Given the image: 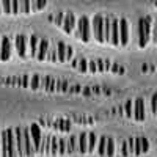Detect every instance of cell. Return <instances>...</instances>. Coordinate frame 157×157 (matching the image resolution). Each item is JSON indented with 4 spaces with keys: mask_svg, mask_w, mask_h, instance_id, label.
Instances as JSON below:
<instances>
[{
    "mask_svg": "<svg viewBox=\"0 0 157 157\" xmlns=\"http://www.w3.org/2000/svg\"><path fill=\"white\" fill-rule=\"evenodd\" d=\"M75 32V38L80 39L83 43H88L91 39V35H93V30H91V21L86 16H82L77 21V30Z\"/></svg>",
    "mask_w": 157,
    "mask_h": 157,
    "instance_id": "1",
    "label": "cell"
},
{
    "mask_svg": "<svg viewBox=\"0 0 157 157\" xmlns=\"http://www.w3.org/2000/svg\"><path fill=\"white\" fill-rule=\"evenodd\" d=\"M91 30H93V35L98 43H105V39H104V16L96 14L91 19Z\"/></svg>",
    "mask_w": 157,
    "mask_h": 157,
    "instance_id": "2",
    "label": "cell"
},
{
    "mask_svg": "<svg viewBox=\"0 0 157 157\" xmlns=\"http://www.w3.org/2000/svg\"><path fill=\"white\" fill-rule=\"evenodd\" d=\"M22 138H24V155H33L36 151L33 146V140L29 127H22Z\"/></svg>",
    "mask_w": 157,
    "mask_h": 157,
    "instance_id": "3",
    "label": "cell"
},
{
    "mask_svg": "<svg viewBox=\"0 0 157 157\" xmlns=\"http://www.w3.org/2000/svg\"><path fill=\"white\" fill-rule=\"evenodd\" d=\"M16 52L21 58H27L29 57V44H27V38L24 35H17L16 36Z\"/></svg>",
    "mask_w": 157,
    "mask_h": 157,
    "instance_id": "4",
    "label": "cell"
},
{
    "mask_svg": "<svg viewBox=\"0 0 157 157\" xmlns=\"http://www.w3.org/2000/svg\"><path fill=\"white\" fill-rule=\"evenodd\" d=\"M30 135H32V140H33V146H35V151L39 152V148H41V141H43V134H41V129L36 123H33L30 127Z\"/></svg>",
    "mask_w": 157,
    "mask_h": 157,
    "instance_id": "5",
    "label": "cell"
},
{
    "mask_svg": "<svg viewBox=\"0 0 157 157\" xmlns=\"http://www.w3.org/2000/svg\"><path fill=\"white\" fill-rule=\"evenodd\" d=\"M134 120L135 121H145L146 120V112H145V101L138 98L134 102Z\"/></svg>",
    "mask_w": 157,
    "mask_h": 157,
    "instance_id": "6",
    "label": "cell"
},
{
    "mask_svg": "<svg viewBox=\"0 0 157 157\" xmlns=\"http://www.w3.org/2000/svg\"><path fill=\"white\" fill-rule=\"evenodd\" d=\"M129 44V22L127 19H120V46Z\"/></svg>",
    "mask_w": 157,
    "mask_h": 157,
    "instance_id": "7",
    "label": "cell"
},
{
    "mask_svg": "<svg viewBox=\"0 0 157 157\" xmlns=\"http://www.w3.org/2000/svg\"><path fill=\"white\" fill-rule=\"evenodd\" d=\"M75 25H77V21H75V16L72 13H66L64 14V21H63V30L66 33H72L75 30Z\"/></svg>",
    "mask_w": 157,
    "mask_h": 157,
    "instance_id": "8",
    "label": "cell"
},
{
    "mask_svg": "<svg viewBox=\"0 0 157 157\" xmlns=\"http://www.w3.org/2000/svg\"><path fill=\"white\" fill-rule=\"evenodd\" d=\"M110 44H113V46H120V21H118V19H112Z\"/></svg>",
    "mask_w": 157,
    "mask_h": 157,
    "instance_id": "9",
    "label": "cell"
},
{
    "mask_svg": "<svg viewBox=\"0 0 157 157\" xmlns=\"http://www.w3.org/2000/svg\"><path fill=\"white\" fill-rule=\"evenodd\" d=\"M11 57V43L8 38H2V44H0V60L8 61Z\"/></svg>",
    "mask_w": 157,
    "mask_h": 157,
    "instance_id": "10",
    "label": "cell"
},
{
    "mask_svg": "<svg viewBox=\"0 0 157 157\" xmlns=\"http://www.w3.org/2000/svg\"><path fill=\"white\" fill-rule=\"evenodd\" d=\"M50 43L47 39H39V46H38V54H36V60L38 61H44L47 58V52H49Z\"/></svg>",
    "mask_w": 157,
    "mask_h": 157,
    "instance_id": "11",
    "label": "cell"
},
{
    "mask_svg": "<svg viewBox=\"0 0 157 157\" xmlns=\"http://www.w3.org/2000/svg\"><path fill=\"white\" fill-rule=\"evenodd\" d=\"M149 39L145 35V17H141L138 21V46L140 47H146Z\"/></svg>",
    "mask_w": 157,
    "mask_h": 157,
    "instance_id": "12",
    "label": "cell"
},
{
    "mask_svg": "<svg viewBox=\"0 0 157 157\" xmlns=\"http://www.w3.org/2000/svg\"><path fill=\"white\" fill-rule=\"evenodd\" d=\"M38 46H39V38L36 35H32L30 39H29V57L30 58H36Z\"/></svg>",
    "mask_w": 157,
    "mask_h": 157,
    "instance_id": "13",
    "label": "cell"
},
{
    "mask_svg": "<svg viewBox=\"0 0 157 157\" xmlns=\"http://www.w3.org/2000/svg\"><path fill=\"white\" fill-rule=\"evenodd\" d=\"M6 135H8V143H10V157H14V155H17L14 129H6Z\"/></svg>",
    "mask_w": 157,
    "mask_h": 157,
    "instance_id": "14",
    "label": "cell"
},
{
    "mask_svg": "<svg viewBox=\"0 0 157 157\" xmlns=\"http://www.w3.org/2000/svg\"><path fill=\"white\" fill-rule=\"evenodd\" d=\"M14 137H16V149H17V155H24V138H22V127H14Z\"/></svg>",
    "mask_w": 157,
    "mask_h": 157,
    "instance_id": "15",
    "label": "cell"
},
{
    "mask_svg": "<svg viewBox=\"0 0 157 157\" xmlns=\"http://www.w3.org/2000/svg\"><path fill=\"white\" fill-rule=\"evenodd\" d=\"M68 154L69 155L80 154L78 152V137H75V135L69 137V140H68Z\"/></svg>",
    "mask_w": 157,
    "mask_h": 157,
    "instance_id": "16",
    "label": "cell"
},
{
    "mask_svg": "<svg viewBox=\"0 0 157 157\" xmlns=\"http://www.w3.org/2000/svg\"><path fill=\"white\" fill-rule=\"evenodd\" d=\"M0 143H2V155L10 157V143H8V135H6V130H3L0 134Z\"/></svg>",
    "mask_w": 157,
    "mask_h": 157,
    "instance_id": "17",
    "label": "cell"
},
{
    "mask_svg": "<svg viewBox=\"0 0 157 157\" xmlns=\"http://www.w3.org/2000/svg\"><path fill=\"white\" fill-rule=\"evenodd\" d=\"M78 152L86 154L88 152V134H80L78 135Z\"/></svg>",
    "mask_w": 157,
    "mask_h": 157,
    "instance_id": "18",
    "label": "cell"
},
{
    "mask_svg": "<svg viewBox=\"0 0 157 157\" xmlns=\"http://www.w3.org/2000/svg\"><path fill=\"white\" fill-rule=\"evenodd\" d=\"M57 55H58V61L60 63L66 61V44L61 43V41L57 43Z\"/></svg>",
    "mask_w": 157,
    "mask_h": 157,
    "instance_id": "19",
    "label": "cell"
},
{
    "mask_svg": "<svg viewBox=\"0 0 157 157\" xmlns=\"http://www.w3.org/2000/svg\"><path fill=\"white\" fill-rule=\"evenodd\" d=\"M110 30H112V17H104V39L110 43Z\"/></svg>",
    "mask_w": 157,
    "mask_h": 157,
    "instance_id": "20",
    "label": "cell"
},
{
    "mask_svg": "<svg viewBox=\"0 0 157 157\" xmlns=\"http://www.w3.org/2000/svg\"><path fill=\"white\" fill-rule=\"evenodd\" d=\"M50 138H52V137H49V135L43 138L41 148H39V154H46V155L50 154Z\"/></svg>",
    "mask_w": 157,
    "mask_h": 157,
    "instance_id": "21",
    "label": "cell"
},
{
    "mask_svg": "<svg viewBox=\"0 0 157 157\" xmlns=\"http://www.w3.org/2000/svg\"><path fill=\"white\" fill-rule=\"evenodd\" d=\"M96 145H98V135L93 134V132L88 134V152H90V154H93V152H94Z\"/></svg>",
    "mask_w": 157,
    "mask_h": 157,
    "instance_id": "22",
    "label": "cell"
},
{
    "mask_svg": "<svg viewBox=\"0 0 157 157\" xmlns=\"http://www.w3.org/2000/svg\"><path fill=\"white\" fill-rule=\"evenodd\" d=\"M105 152H107V137L104 135V137H101V140H99L98 154H99V155H105Z\"/></svg>",
    "mask_w": 157,
    "mask_h": 157,
    "instance_id": "23",
    "label": "cell"
},
{
    "mask_svg": "<svg viewBox=\"0 0 157 157\" xmlns=\"http://www.w3.org/2000/svg\"><path fill=\"white\" fill-rule=\"evenodd\" d=\"M46 60H49L50 63H55V61H58V55H57V44L49 47V52H47V58H46Z\"/></svg>",
    "mask_w": 157,
    "mask_h": 157,
    "instance_id": "24",
    "label": "cell"
},
{
    "mask_svg": "<svg viewBox=\"0 0 157 157\" xmlns=\"http://www.w3.org/2000/svg\"><path fill=\"white\" fill-rule=\"evenodd\" d=\"M47 5V0H32V11H41Z\"/></svg>",
    "mask_w": 157,
    "mask_h": 157,
    "instance_id": "25",
    "label": "cell"
},
{
    "mask_svg": "<svg viewBox=\"0 0 157 157\" xmlns=\"http://www.w3.org/2000/svg\"><path fill=\"white\" fill-rule=\"evenodd\" d=\"M21 13L30 14L32 13V0H21Z\"/></svg>",
    "mask_w": 157,
    "mask_h": 157,
    "instance_id": "26",
    "label": "cell"
},
{
    "mask_svg": "<svg viewBox=\"0 0 157 157\" xmlns=\"http://www.w3.org/2000/svg\"><path fill=\"white\" fill-rule=\"evenodd\" d=\"M58 149H60V141L55 137H52L50 138V155H57Z\"/></svg>",
    "mask_w": 157,
    "mask_h": 157,
    "instance_id": "27",
    "label": "cell"
},
{
    "mask_svg": "<svg viewBox=\"0 0 157 157\" xmlns=\"http://www.w3.org/2000/svg\"><path fill=\"white\" fill-rule=\"evenodd\" d=\"M39 86H41V75H39V74L32 75V80H30V88L35 91V90H39Z\"/></svg>",
    "mask_w": 157,
    "mask_h": 157,
    "instance_id": "28",
    "label": "cell"
},
{
    "mask_svg": "<svg viewBox=\"0 0 157 157\" xmlns=\"http://www.w3.org/2000/svg\"><path fill=\"white\" fill-rule=\"evenodd\" d=\"M124 115L127 118L134 116V104H132V101H126V104H124Z\"/></svg>",
    "mask_w": 157,
    "mask_h": 157,
    "instance_id": "29",
    "label": "cell"
},
{
    "mask_svg": "<svg viewBox=\"0 0 157 157\" xmlns=\"http://www.w3.org/2000/svg\"><path fill=\"white\" fill-rule=\"evenodd\" d=\"M60 141V149H58V155H66L68 154V140L66 138H61Z\"/></svg>",
    "mask_w": 157,
    "mask_h": 157,
    "instance_id": "30",
    "label": "cell"
},
{
    "mask_svg": "<svg viewBox=\"0 0 157 157\" xmlns=\"http://www.w3.org/2000/svg\"><path fill=\"white\" fill-rule=\"evenodd\" d=\"M105 155H109V157L115 155V141H113V138H107V152H105Z\"/></svg>",
    "mask_w": 157,
    "mask_h": 157,
    "instance_id": "31",
    "label": "cell"
},
{
    "mask_svg": "<svg viewBox=\"0 0 157 157\" xmlns=\"http://www.w3.org/2000/svg\"><path fill=\"white\" fill-rule=\"evenodd\" d=\"M21 13V0H11V14Z\"/></svg>",
    "mask_w": 157,
    "mask_h": 157,
    "instance_id": "32",
    "label": "cell"
},
{
    "mask_svg": "<svg viewBox=\"0 0 157 157\" xmlns=\"http://www.w3.org/2000/svg\"><path fill=\"white\" fill-rule=\"evenodd\" d=\"M68 86H69V83L66 82V80H58L57 82V93H60V91H61V93H66V91H68Z\"/></svg>",
    "mask_w": 157,
    "mask_h": 157,
    "instance_id": "33",
    "label": "cell"
},
{
    "mask_svg": "<svg viewBox=\"0 0 157 157\" xmlns=\"http://www.w3.org/2000/svg\"><path fill=\"white\" fill-rule=\"evenodd\" d=\"M77 68L80 69V72H88V60L86 58H80V60H78Z\"/></svg>",
    "mask_w": 157,
    "mask_h": 157,
    "instance_id": "34",
    "label": "cell"
},
{
    "mask_svg": "<svg viewBox=\"0 0 157 157\" xmlns=\"http://www.w3.org/2000/svg\"><path fill=\"white\" fill-rule=\"evenodd\" d=\"M141 154H143L141 138H135V149H134V155H141Z\"/></svg>",
    "mask_w": 157,
    "mask_h": 157,
    "instance_id": "35",
    "label": "cell"
},
{
    "mask_svg": "<svg viewBox=\"0 0 157 157\" xmlns=\"http://www.w3.org/2000/svg\"><path fill=\"white\" fill-rule=\"evenodd\" d=\"M151 113L157 116V93H154L151 98Z\"/></svg>",
    "mask_w": 157,
    "mask_h": 157,
    "instance_id": "36",
    "label": "cell"
},
{
    "mask_svg": "<svg viewBox=\"0 0 157 157\" xmlns=\"http://www.w3.org/2000/svg\"><path fill=\"white\" fill-rule=\"evenodd\" d=\"M0 2H2L3 13H6V14H11V0H0Z\"/></svg>",
    "mask_w": 157,
    "mask_h": 157,
    "instance_id": "37",
    "label": "cell"
},
{
    "mask_svg": "<svg viewBox=\"0 0 157 157\" xmlns=\"http://www.w3.org/2000/svg\"><path fill=\"white\" fill-rule=\"evenodd\" d=\"M60 130H63V132H69L71 130V121H60Z\"/></svg>",
    "mask_w": 157,
    "mask_h": 157,
    "instance_id": "38",
    "label": "cell"
},
{
    "mask_svg": "<svg viewBox=\"0 0 157 157\" xmlns=\"http://www.w3.org/2000/svg\"><path fill=\"white\" fill-rule=\"evenodd\" d=\"M49 83H50V77H41V88L43 91H47V88H49Z\"/></svg>",
    "mask_w": 157,
    "mask_h": 157,
    "instance_id": "39",
    "label": "cell"
},
{
    "mask_svg": "<svg viewBox=\"0 0 157 157\" xmlns=\"http://www.w3.org/2000/svg\"><path fill=\"white\" fill-rule=\"evenodd\" d=\"M57 82L55 78H50V83H49V88H47V93H55L57 91Z\"/></svg>",
    "mask_w": 157,
    "mask_h": 157,
    "instance_id": "40",
    "label": "cell"
},
{
    "mask_svg": "<svg viewBox=\"0 0 157 157\" xmlns=\"http://www.w3.org/2000/svg\"><path fill=\"white\" fill-rule=\"evenodd\" d=\"M21 86L22 88H30V75H24L21 78Z\"/></svg>",
    "mask_w": 157,
    "mask_h": 157,
    "instance_id": "41",
    "label": "cell"
},
{
    "mask_svg": "<svg viewBox=\"0 0 157 157\" xmlns=\"http://www.w3.org/2000/svg\"><path fill=\"white\" fill-rule=\"evenodd\" d=\"M121 155H132V152H130V149H129V145H127V140L123 143V148H121Z\"/></svg>",
    "mask_w": 157,
    "mask_h": 157,
    "instance_id": "42",
    "label": "cell"
},
{
    "mask_svg": "<svg viewBox=\"0 0 157 157\" xmlns=\"http://www.w3.org/2000/svg\"><path fill=\"white\" fill-rule=\"evenodd\" d=\"M88 72H98V63L94 60L88 61Z\"/></svg>",
    "mask_w": 157,
    "mask_h": 157,
    "instance_id": "43",
    "label": "cell"
},
{
    "mask_svg": "<svg viewBox=\"0 0 157 157\" xmlns=\"http://www.w3.org/2000/svg\"><path fill=\"white\" fill-rule=\"evenodd\" d=\"M96 63H98V71H99V72H104V71H105V60L99 58V60H96Z\"/></svg>",
    "mask_w": 157,
    "mask_h": 157,
    "instance_id": "44",
    "label": "cell"
},
{
    "mask_svg": "<svg viewBox=\"0 0 157 157\" xmlns=\"http://www.w3.org/2000/svg\"><path fill=\"white\" fill-rule=\"evenodd\" d=\"M64 14H66V13H57V16H55V24H57V25H63Z\"/></svg>",
    "mask_w": 157,
    "mask_h": 157,
    "instance_id": "45",
    "label": "cell"
},
{
    "mask_svg": "<svg viewBox=\"0 0 157 157\" xmlns=\"http://www.w3.org/2000/svg\"><path fill=\"white\" fill-rule=\"evenodd\" d=\"M141 146H143V154L148 152V149H149V140L145 138V137H141Z\"/></svg>",
    "mask_w": 157,
    "mask_h": 157,
    "instance_id": "46",
    "label": "cell"
},
{
    "mask_svg": "<svg viewBox=\"0 0 157 157\" xmlns=\"http://www.w3.org/2000/svg\"><path fill=\"white\" fill-rule=\"evenodd\" d=\"M72 55H74V49L71 46H66V61L72 60Z\"/></svg>",
    "mask_w": 157,
    "mask_h": 157,
    "instance_id": "47",
    "label": "cell"
},
{
    "mask_svg": "<svg viewBox=\"0 0 157 157\" xmlns=\"http://www.w3.org/2000/svg\"><path fill=\"white\" fill-rule=\"evenodd\" d=\"M127 145H129V149L134 155V149H135V138H127Z\"/></svg>",
    "mask_w": 157,
    "mask_h": 157,
    "instance_id": "48",
    "label": "cell"
},
{
    "mask_svg": "<svg viewBox=\"0 0 157 157\" xmlns=\"http://www.w3.org/2000/svg\"><path fill=\"white\" fill-rule=\"evenodd\" d=\"M151 38H152V41H154V43H157V21H155L154 29H152V32H151Z\"/></svg>",
    "mask_w": 157,
    "mask_h": 157,
    "instance_id": "49",
    "label": "cell"
},
{
    "mask_svg": "<svg viewBox=\"0 0 157 157\" xmlns=\"http://www.w3.org/2000/svg\"><path fill=\"white\" fill-rule=\"evenodd\" d=\"M112 72H115V74H118V71H120V66L118 64H115V63H112V69H110Z\"/></svg>",
    "mask_w": 157,
    "mask_h": 157,
    "instance_id": "50",
    "label": "cell"
},
{
    "mask_svg": "<svg viewBox=\"0 0 157 157\" xmlns=\"http://www.w3.org/2000/svg\"><path fill=\"white\" fill-rule=\"evenodd\" d=\"M110 69H112V61L110 60H105V71L109 72Z\"/></svg>",
    "mask_w": 157,
    "mask_h": 157,
    "instance_id": "51",
    "label": "cell"
},
{
    "mask_svg": "<svg viewBox=\"0 0 157 157\" xmlns=\"http://www.w3.org/2000/svg\"><path fill=\"white\" fill-rule=\"evenodd\" d=\"M141 69H143V72H148L149 68H148V64H143V68H141Z\"/></svg>",
    "mask_w": 157,
    "mask_h": 157,
    "instance_id": "52",
    "label": "cell"
},
{
    "mask_svg": "<svg viewBox=\"0 0 157 157\" xmlns=\"http://www.w3.org/2000/svg\"><path fill=\"white\" fill-rule=\"evenodd\" d=\"M118 74H124V68H123V66H120V71H118Z\"/></svg>",
    "mask_w": 157,
    "mask_h": 157,
    "instance_id": "53",
    "label": "cell"
},
{
    "mask_svg": "<svg viewBox=\"0 0 157 157\" xmlns=\"http://www.w3.org/2000/svg\"><path fill=\"white\" fill-rule=\"evenodd\" d=\"M3 13V8H2V2H0V14Z\"/></svg>",
    "mask_w": 157,
    "mask_h": 157,
    "instance_id": "54",
    "label": "cell"
},
{
    "mask_svg": "<svg viewBox=\"0 0 157 157\" xmlns=\"http://www.w3.org/2000/svg\"><path fill=\"white\" fill-rule=\"evenodd\" d=\"M0 155H2V143H0Z\"/></svg>",
    "mask_w": 157,
    "mask_h": 157,
    "instance_id": "55",
    "label": "cell"
}]
</instances>
